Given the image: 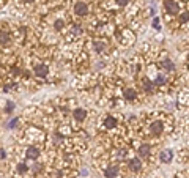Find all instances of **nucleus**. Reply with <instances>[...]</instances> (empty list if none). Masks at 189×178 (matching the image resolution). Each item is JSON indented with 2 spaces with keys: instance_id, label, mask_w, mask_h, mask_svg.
<instances>
[{
  "instance_id": "nucleus-8",
  "label": "nucleus",
  "mask_w": 189,
  "mask_h": 178,
  "mask_svg": "<svg viewBox=\"0 0 189 178\" xmlns=\"http://www.w3.org/2000/svg\"><path fill=\"white\" fill-rule=\"evenodd\" d=\"M104 175L107 178H115L117 175H118V169H117V167H107L106 172H104Z\"/></svg>"
},
{
  "instance_id": "nucleus-15",
  "label": "nucleus",
  "mask_w": 189,
  "mask_h": 178,
  "mask_svg": "<svg viewBox=\"0 0 189 178\" xmlns=\"http://www.w3.org/2000/svg\"><path fill=\"white\" fill-rule=\"evenodd\" d=\"M18 172H19V174H25V172H27V165H25L24 162H19V165H18Z\"/></svg>"
},
{
  "instance_id": "nucleus-14",
  "label": "nucleus",
  "mask_w": 189,
  "mask_h": 178,
  "mask_svg": "<svg viewBox=\"0 0 189 178\" xmlns=\"http://www.w3.org/2000/svg\"><path fill=\"white\" fill-rule=\"evenodd\" d=\"M18 123H19V118H13V120H11L10 123L7 125V128H8V129H13V128H16V125H18Z\"/></svg>"
},
{
  "instance_id": "nucleus-24",
  "label": "nucleus",
  "mask_w": 189,
  "mask_h": 178,
  "mask_svg": "<svg viewBox=\"0 0 189 178\" xmlns=\"http://www.w3.org/2000/svg\"><path fill=\"white\" fill-rule=\"evenodd\" d=\"M73 33L79 35V33H82V29H80V27H73Z\"/></svg>"
},
{
  "instance_id": "nucleus-10",
  "label": "nucleus",
  "mask_w": 189,
  "mask_h": 178,
  "mask_svg": "<svg viewBox=\"0 0 189 178\" xmlns=\"http://www.w3.org/2000/svg\"><path fill=\"white\" fill-rule=\"evenodd\" d=\"M125 99H128V101H134L136 99V92L132 90V88H126L125 90Z\"/></svg>"
},
{
  "instance_id": "nucleus-22",
  "label": "nucleus",
  "mask_w": 189,
  "mask_h": 178,
  "mask_svg": "<svg viewBox=\"0 0 189 178\" xmlns=\"http://www.w3.org/2000/svg\"><path fill=\"white\" fill-rule=\"evenodd\" d=\"M5 43H8V35L5 32H2V44H5Z\"/></svg>"
},
{
  "instance_id": "nucleus-5",
  "label": "nucleus",
  "mask_w": 189,
  "mask_h": 178,
  "mask_svg": "<svg viewBox=\"0 0 189 178\" xmlns=\"http://www.w3.org/2000/svg\"><path fill=\"white\" fill-rule=\"evenodd\" d=\"M140 167H142V162H140V159H139V158H132L129 161V169L132 172H139V170H140Z\"/></svg>"
},
{
  "instance_id": "nucleus-3",
  "label": "nucleus",
  "mask_w": 189,
  "mask_h": 178,
  "mask_svg": "<svg viewBox=\"0 0 189 178\" xmlns=\"http://www.w3.org/2000/svg\"><path fill=\"white\" fill-rule=\"evenodd\" d=\"M172 158H173V153H172V150H164V151H161V156H159V159L162 161V162L169 164L170 161H172Z\"/></svg>"
},
{
  "instance_id": "nucleus-12",
  "label": "nucleus",
  "mask_w": 189,
  "mask_h": 178,
  "mask_svg": "<svg viewBox=\"0 0 189 178\" xmlns=\"http://www.w3.org/2000/svg\"><path fill=\"white\" fill-rule=\"evenodd\" d=\"M154 84H156V85H164L165 84V77L162 74H158L156 79H154Z\"/></svg>"
},
{
  "instance_id": "nucleus-16",
  "label": "nucleus",
  "mask_w": 189,
  "mask_h": 178,
  "mask_svg": "<svg viewBox=\"0 0 189 178\" xmlns=\"http://www.w3.org/2000/svg\"><path fill=\"white\" fill-rule=\"evenodd\" d=\"M143 87H145V90H153V84H151V82H150L148 79H145V81H143Z\"/></svg>"
},
{
  "instance_id": "nucleus-27",
  "label": "nucleus",
  "mask_w": 189,
  "mask_h": 178,
  "mask_svg": "<svg viewBox=\"0 0 189 178\" xmlns=\"http://www.w3.org/2000/svg\"><path fill=\"white\" fill-rule=\"evenodd\" d=\"M25 2H33V0H25Z\"/></svg>"
},
{
  "instance_id": "nucleus-23",
  "label": "nucleus",
  "mask_w": 189,
  "mask_h": 178,
  "mask_svg": "<svg viewBox=\"0 0 189 178\" xmlns=\"http://www.w3.org/2000/svg\"><path fill=\"white\" fill-rule=\"evenodd\" d=\"M117 3H118L120 7H125V5L129 3V0H117Z\"/></svg>"
},
{
  "instance_id": "nucleus-26",
  "label": "nucleus",
  "mask_w": 189,
  "mask_h": 178,
  "mask_svg": "<svg viewBox=\"0 0 189 178\" xmlns=\"http://www.w3.org/2000/svg\"><path fill=\"white\" fill-rule=\"evenodd\" d=\"M0 151H2V153H0V156H2V159H5V158H7V151H5V150L2 148V150H0Z\"/></svg>"
},
{
  "instance_id": "nucleus-2",
  "label": "nucleus",
  "mask_w": 189,
  "mask_h": 178,
  "mask_svg": "<svg viewBox=\"0 0 189 178\" xmlns=\"http://www.w3.org/2000/svg\"><path fill=\"white\" fill-rule=\"evenodd\" d=\"M165 10L169 11V13H172V14H176L180 11V7H178V3L175 2V0H165Z\"/></svg>"
},
{
  "instance_id": "nucleus-21",
  "label": "nucleus",
  "mask_w": 189,
  "mask_h": 178,
  "mask_svg": "<svg viewBox=\"0 0 189 178\" xmlns=\"http://www.w3.org/2000/svg\"><path fill=\"white\" fill-rule=\"evenodd\" d=\"M181 22H188L189 21V13H185V14H181Z\"/></svg>"
},
{
  "instance_id": "nucleus-1",
  "label": "nucleus",
  "mask_w": 189,
  "mask_h": 178,
  "mask_svg": "<svg viewBox=\"0 0 189 178\" xmlns=\"http://www.w3.org/2000/svg\"><path fill=\"white\" fill-rule=\"evenodd\" d=\"M74 13H76L77 16H85V14L88 13L87 3H84V2H77V3L74 5Z\"/></svg>"
},
{
  "instance_id": "nucleus-25",
  "label": "nucleus",
  "mask_w": 189,
  "mask_h": 178,
  "mask_svg": "<svg viewBox=\"0 0 189 178\" xmlns=\"http://www.w3.org/2000/svg\"><path fill=\"white\" fill-rule=\"evenodd\" d=\"M63 27V21H57L55 22V29H62Z\"/></svg>"
},
{
  "instance_id": "nucleus-7",
  "label": "nucleus",
  "mask_w": 189,
  "mask_h": 178,
  "mask_svg": "<svg viewBox=\"0 0 189 178\" xmlns=\"http://www.w3.org/2000/svg\"><path fill=\"white\" fill-rule=\"evenodd\" d=\"M38 156H40V150H38V148L30 147L29 150H27V158H29V159H36Z\"/></svg>"
},
{
  "instance_id": "nucleus-9",
  "label": "nucleus",
  "mask_w": 189,
  "mask_h": 178,
  "mask_svg": "<svg viewBox=\"0 0 189 178\" xmlns=\"http://www.w3.org/2000/svg\"><path fill=\"white\" fill-rule=\"evenodd\" d=\"M151 132L153 134H161V132H162V123H161V121H154L151 125Z\"/></svg>"
},
{
  "instance_id": "nucleus-6",
  "label": "nucleus",
  "mask_w": 189,
  "mask_h": 178,
  "mask_svg": "<svg viewBox=\"0 0 189 178\" xmlns=\"http://www.w3.org/2000/svg\"><path fill=\"white\" fill-rule=\"evenodd\" d=\"M74 118H76L77 121L85 120V118H87V110H85V109H76V110H74Z\"/></svg>"
},
{
  "instance_id": "nucleus-18",
  "label": "nucleus",
  "mask_w": 189,
  "mask_h": 178,
  "mask_svg": "<svg viewBox=\"0 0 189 178\" xmlns=\"http://www.w3.org/2000/svg\"><path fill=\"white\" fill-rule=\"evenodd\" d=\"M153 27H154L156 30H161V22H159L158 18H154V21H153Z\"/></svg>"
},
{
  "instance_id": "nucleus-19",
  "label": "nucleus",
  "mask_w": 189,
  "mask_h": 178,
  "mask_svg": "<svg viewBox=\"0 0 189 178\" xmlns=\"http://www.w3.org/2000/svg\"><path fill=\"white\" fill-rule=\"evenodd\" d=\"M164 66H165L167 69H173V68H175V66H173V63H172L170 60H165V62H164Z\"/></svg>"
},
{
  "instance_id": "nucleus-17",
  "label": "nucleus",
  "mask_w": 189,
  "mask_h": 178,
  "mask_svg": "<svg viewBox=\"0 0 189 178\" xmlns=\"http://www.w3.org/2000/svg\"><path fill=\"white\" fill-rule=\"evenodd\" d=\"M13 109H14V104L11 103V101H8V103H7V106H5V112H7V114H10Z\"/></svg>"
},
{
  "instance_id": "nucleus-11",
  "label": "nucleus",
  "mask_w": 189,
  "mask_h": 178,
  "mask_svg": "<svg viewBox=\"0 0 189 178\" xmlns=\"http://www.w3.org/2000/svg\"><path fill=\"white\" fill-rule=\"evenodd\" d=\"M104 125L107 128H114V126H117V120L114 118V117H107L106 121H104Z\"/></svg>"
},
{
  "instance_id": "nucleus-20",
  "label": "nucleus",
  "mask_w": 189,
  "mask_h": 178,
  "mask_svg": "<svg viewBox=\"0 0 189 178\" xmlns=\"http://www.w3.org/2000/svg\"><path fill=\"white\" fill-rule=\"evenodd\" d=\"M94 49H96L98 52H101L103 49H104V44L103 43H94Z\"/></svg>"
},
{
  "instance_id": "nucleus-13",
  "label": "nucleus",
  "mask_w": 189,
  "mask_h": 178,
  "mask_svg": "<svg viewBox=\"0 0 189 178\" xmlns=\"http://www.w3.org/2000/svg\"><path fill=\"white\" fill-rule=\"evenodd\" d=\"M148 153H150V147L148 145H142L140 150H139V154H140V156H147Z\"/></svg>"
},
{
  "instance_id": "nucleus-4",
  "label": "nucleus",
  "mask_w": 189,
  "mask_h": 178,
  "mask_svg": "<svg viewBox=\"0 0 189 178\" xmlns=\"http://www.w3.org/2000/svg\"><path fill=\"white\" fill-rule=\"evenodd\" d=\"M47 74V66L44 65V63H40V65H36L35 66V76L38 77H44Z\"/></svg>"
}]
</instances>
